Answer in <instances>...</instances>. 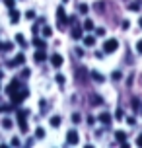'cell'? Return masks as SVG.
Returning a JSON list of instances; mask_svg holds the SVG:
<instances>
[{
	"mask_svg": "<svg viewBox=\"0 0 142 148\" xmlns=\"http://www.w3.org/2000/svg\"><path fill=\"white\" fill-rule=\"evenodd\" d=\"M121 76H123V74H121L119 70H115V72L111 74V78H113V80H121Z\"/></svg>",
	"mask_w": 142,
	"mask_h": 148,
	"instance_id": "cell-31",
	"label": "cell"
},
{
	"mask_svg": "<svg viewBox=\"0 0 142 148\" xmlns=\"http://www.w3.org/2000/svg\"><path fill=\"white\" fill-rule=\"evenodd\" d=\"M33 59L37 60V62H43V60H47L45 51H43V49H37V53H35V57H33Z\"/></svg>",
	"mask_w": 142,
	"mask_h": 148,
	"instance_id": "cell-10",
	"label": "cell"
},
{
	"mask_svg": "<svg viewBox=\"0 0 142 148\" xmlns=\"http://www.w3.org/2000/svg\"><path fill=\"white\" fill-rule=\"evenodd\" d=\"M132 107H134V111H140L142 103H140V101H138V97H132Z\"/></svg>",
	"mask_w": 142,
	"mask_h": 148,
	"instance_id": "cell-22",
	"label": "cell"
},
{
	"mask_svg": "<svg viewBox=\"0 0 142 148\" xmlns=\"http://www.w3.org/2000/svg\"><path fill=\"white\" fill-rule=\"evenodd\" d=\"M16 41L22 45V47H27V45H25V41H23V35H22V33H18V35H16Z\"/></svg>",
	"mask_w": 142,
	"mask_h": 148,
	"instance_id": "cell-27",
	"label": "cell"
},
{
	"mask_svg": "<svg viewBox=\"0 0 142 148\" xmlns=\"http://www.w3.org/2000/svg\"><path fill=\"white\" fill-rule=\"evenodd\" d=\"M115 138H117V142H119V144L127 146V134L123 133V131H115Z\"/></svg>",
	"mask_w": 142,
	"mask_h": 148,
	"instance_id": "cell-7",
	"label": "cell"
},
{
	"mask_svg": "<svg viewBox=\"0 0 142 148\" xmlns=\"http://www.w3.org/2000/svg\"><path fill=\"white\" fill-rule=\"evenodd\" d=\"M115 117L119 119V121H121V119H125V111H123V109L119 107V109H117V113H115Z\"/></svg>",
	"mask_w": 142,
	"mask_h": 148,
	"instance_id": "cell-28",
	"label": "cell"
},
{
	"mask_svg": "<svg viewBox=\"0 0 142 148\" xmlns=\"http://www.w3.org/2000/svg\"><path fill=\"white\" fill-rule=\"evenodd\" d=\"M55 80L59 82V84H64V76H62V74H57V76H55Z\"/></svg>",
	"mask_w": 142,
	"mask_h": 148,
	"instance_id": "cell-32",
	"label": "cell"
},
{
	"mask_svg": "<svg viewBox=\"0 0 142 148\" xmlns=\"http://www.w3.org/2000/svg\"><path fill=\"white\" fill-rule=\"evenodd\" d=\"M119 49V41L117 39H107L103 43V53H115Z\"/></svg>",
	"mask_w": 142,
	"mask_h": 148,
	"instance_id": "cell-1",
	"label": "cell"
},
{
	"mask_svg": "<svg viewBox=\"0 0 142 148\" xmlns=\"http://www.w3.org/2000/svg\"><path fill=\"white\" fill-rule=\"evenodd\" d=\"M128 27H130V22L125 20V22H123V29H128Z\"/></svg>",
	"mask_w": 142,
	"mask_h": 148,
	"instance_id": "cell-38",
	"label": "cell"
},
{
	"mask_svg": "<svg viewBox=\"0 0 142 148\" xmlns=\"http://www.w3.org/2000/svg\"><path fill=\"white\" fill-rule=\"evenodd\" d=\"M2 127H4V129H12V127H14V121H12V119H4V121H2Z\"/></svg>",
	"mask_w": 142,
	"mask_h": 148,
	"instance_id": "cell-20",
	"label": "cell"
},
{
	"mask_svg": "<svg viewBox=\"0 0 142 148\" xmlns=\"http://www.w3.org/2000/svg\"><path fill=\"white\" fill-rule=\"evenodd\" d=\"M78 140H80V136H78V131H68L66 133V142L70 144V146H74V144H78Z\"/></svg>",
	"mask_w": 142,
	"mask_h": 148,
	"instance_id": "cell-4",
	"label": "cell"
},
{
	"mask_svg": "<svg viewBox=\"0 0 142 148\" xmlns=\"http://www.w3.org/2000/svg\"><path fill=\"white\" fill-rule=\"evenodd\" d=\"M80 121H82V115H80V113H72V123H74V125H78Z\"/></svg>",
	"mask_w": 142,
	"mask_h": 148,
	"instance_id": "cell-24",
	"label": "cell"
},
{
	"mask_svg": "<svg viewBox=\"0 0 142 148\" xmlns=\"http://www.w3.org/2000/svg\"><path fill=\"white\" fill-rule=\"evenodd\" d=\"M57 22H59V27H62V25L68 22V20H66V12H64V8H62V6L57 8Z\"/></svg>",
	"mask_w": 142,
	"mask_h": 148,
	"instance_id": "cell-3",
	"label": "cell"
},
{
	"mask_svg": "<svg viewBox=\"0 0 142 148\" xmlns=\"http://www.w3.org/2000/svg\"><path fill=\"white\" fill-rule=\"evenodd\" d=\"M96 35L103 37V35H105V29H103V27H97V29H96Z\"/></svg>",
	"mask_w": 142,
	"mask_h": 148,
	"instance_id": "cell-34",
	"label": "cell"
},
{
	"mask_svg": "<svg viewBox=\"0 0 142 148\" xmlns=\"http://www.w3.org/2000/svg\"><path fill=\"white\" fill-rule=\"evenodd\" d=\"M12 96V101L14 103H20V101H23L25 97H27V90L23 88V90H20V92H14V94H10Z\"/></svg>",
	"mask_w": 142,
	"mask_h": 148,
	"instance_id": "cell-2",
	"label": "cell"
},
{
	"mask_svg": "<svg viewBox=\"0 0 142 148\" xmlns=\"http://www.w3.org/2000/svg\"><path fill=\"white\" fill-rule=\"evenodd\" d=\"M18 125H20L22 133H27V121H25V117H18Z\"/></svg>",
	"mask_w": 142,
	"mask_h": 148,
	"instance_id": "cell-12",
	"label": "cell"
},
{
	"mask_svg": "<svg viewBox=\"0 0 142 148\" xmlns=\"http://www.w3.org/2000/svg\"><path fill=\"white\" fill-rule=\"evenodd\" d=\"M138 25H140V27H142V18H140V20H138Z\"/></svg>",
	"mask_w": 142,
	"mask_h": 148,
	"instance_id": "cell-44",
	"label": "cell"
},
{
	"mask_svg": "<svg viewBox=\"0 0 142 148\" xmlns=\"http://www.w3.org/2000/svg\"><path fill=\"white\" fill-rule=\"evenodd\" d=\"M84 29L86 31H94V22H91V20H86V22H84Z\"/></svg>",
	"mask_w": 142,
	"mask_h": 148,
	"instance_id": "cell-21",
	"label": "cell"
},
{
	"mask_svg": "<svg viewBox=\"0 0 142 148\" xmlns=\"http://www.w3.org/2000/svg\"><path fill=\"white\" fill-rule=\"evenodd\" d=\"M22 78H29V70H27V68H23V72H22Z\"/></svg>",
	"mask_w": 142,
	"mask_h": 148,
	"instance_id": "cell-36",
	"label": "cell"
},
{
	"mask_svg": "<svg viewBox=\"0 0 142 148\" xmlns=\"http://www.w3.org/2000/svg\"><path fill=\"white\" fill-rule=\"evenodd\" d=\"M2 76H4V74H2V70H0V80H2Z\"/></svg>",
	"mask_w": 142,
	"mask_h": 148,
	"instance_id": "cell-45",
	"label": "cell"
},
{
	"mask_svg": "<svg viewBox=\"0 0 142 148\" xmlns=\"http://www.w3.org/2000/svg\"><path fill=\"white\" fill-rule=\"evenodd\" d=\"M128 8H130V10H140V2H132Z\"/></svg>",
	"mask_w": 142,
	"mask_h": 148,
	"instance_id": "cell-33",
	"label": "cell"
},
{
	"mask_svg": "<svg viewBox=\"0 0 142 148\" xmlns=\"http://www.w3.org/2000/svg\"><path fill=\"white\" fill-rule=\"evenodd\" d=\"M23 62H25V57H23L22 53H18V55H16V59H12L10 62H8V66H22Z\"/></svg>",
	"mask_w": 142,
	"mask_h": 148,
	"instance_id": "cell-5",
	"label": "cell"
},
{
	"mask_svg": "<svg viewBox=\"0 0 142 148\" xmlns=\"http://www.w3.org/2000/svg\"><path fill=\"white\" fill-rule=\"evenodd\" d=\"M72 37H74V39H82V37H84V31H82L80 25H76L74 29H72Z\"/></svg>",
	"mask_w": 142,
	"mask_h": 148,
	"instance_id": "cell-14",
	"label": "cell"
},
{
	"mask_svg": "<svg viewBox=\"0 0 142 148\" xmlns=\"http://www.w3.org/2000/svg\"><path fill=\"white\" fill-rule=\"evenodd\" d=\"M20 86H22V84H20V80H16V78H14V80L10 82V86H8L6 92H8V94H14L16 90H20Z\"/></svg>",
	"mask_w": 142,
	"mask_h": 148,
	"instance_id": "cell-9",
	"label": "cell"
},
{
	"mask_svg": "<svg viewBox=\"0 0 142 148\" xmlns=\"http://www.w3.org/2000/svg\"><path fill=\"white\" fill-rule=\"evenodd\" d=\"M41 33H43V37H47V39H49V37L53 35V29H51V27H49V25H45V27L41 29Z\"/></svg>",
	"mask_w": 142,
	"mask_h": 148,
	"instance_id": "cell-19",
	"label": "cell"
},
{
	"mask_svg": "<svg viewBox=\"0 0 142 148\" xmlns=\"http://www.w3.org/2000/svg\"><path fill=\"white\" fill-rule=\"evenodd\" d=\"M6 6H8V8H12V6H14V0H6Z\"/></svg>",
	"mask_w": 142,
	"mask_h": 148,
	"instance_id": "cell-43",
	"label": "cell"
},
{
	"mask_svg": "<svg viewBox=\"0 0 142 148\" xmlns=\"http://www.w3.org/2000/svg\"><path fill=\"white\" fill-rule=\"evenodd\" d=\"M51 64H53V66H55V68H60V66H62V57L55 53V55H53V57H51Z\"/></svg>",
	"mask_w": 142,
	"mask_h": 148,
	"instance_id": "cell-8",
	"label": "cell"
},
{
	"mask_svg": "<svg viewBox=\"0 0 142 148\" xmlns=\"http://www.w3.org/2000/svg\"><path fill=\"white\" fill-rule=\"evenodd\" d=\"M62 2H68V0H62Z\"/></svg>",
	"mask_w": 142,
	"mask_h": 148,
	"instance_id": "cell-46",
	"label": "cell"
},
{
	"mask_svg": "<svg viewBox=\"0 0 142 148\" xmlns=\"http://www.w3.org/2000/svg\"><path fill=\"white\" fill-rule=\"evenodd\" d=\"M91 78H94L96 82H103V80H105V78H103V76H101L99 72H91Z\"/></svg>",
	"mask_w": 142,
	"mask_h": 148,
	"instance_id": "cell-25",
	"label": "cell"
},
{
	"mask_svg": "<svg viewBox=\"0 0 142 148\" xmlns=\"http://www.w3.org/2000/svg\"><path fill=\"white\" fill-rule=\"evenodd\" d=\"M136 146H142V134H138V138H136Z\"/></svg>",
	"mask_w": 142,
	"mask_h": 148,
	"instance_id": "cell-41",
	"label": "cell"
},
{
	"mask_svg": "<svg viewBox=\"0 0 142 148\" xmlns=\"http://www.w3.org/2000/svg\"><path fill=\"white\" fill-rule=\"evenodd\" d=\"M127 123H128V125H136V121H134V117H127Z\"/></svg>",
	"mask_w": 142,
	"mask_h": 148,
	"instance_id": "cell-39",
	"label": "cell"
},
{
	"mask_svg": "<svg viewBox=\"0 0 142 148\" xmlns=\"http://www.w3.org/2000/svg\"><path fill=\"white\" fill-rule=\"evenodd\" d=\"M90 101H91V103H97V105H99V103H101V97H99V96H91Z\"/></svg>",
	"mask_w": 142,
	"mask_h": 148,
	"instance_id": "cell-30",
	"label": "cell"
},
{
	"mask_svg": "<svg viewBox=\"0 0 142 148\" xmlns=\"http://www.w3.org/2000/svg\"><path fill=\"white\" fill-rule=\"evenodd\" d=\"M33 45H35L37 49H45V47H47L45 41H43V39H39V37H35V39H33Z\"/></svg>",
	"mask_w": 142,
	"mask_h": 148,
	"instance_id": "cell-17",
	"label": "cell"
},
{
	"mask_svg": "<svg viewBox=\"0 0 142 148\" xmlns=\"http://www.w3.org/2000/svg\"><path fill=\"white\" fill-rule=\"evenodd\" d=\"M10 20H12V22H20V12H18V10H10Z\"/></svg>",
	"mask_w": 142,
	"mask_h": 148,
	"instance_id": "cell-16",
	"label": "cell"
},
{
	"mask_svg": "<svg viewBox=\"0 0 142 148\" xmlns=\"http://www.w3.org/2000/svg\"><path fill=\"white\" fill-rule=\"evenodd\" d=\"M18 117H27V111H18Z\"/></svg>",
	"mask_w": 142,
	"mask_h": 148,
	"instance_id": "cell-42",
	"label": "cell"
},
{
	"mask_svg": "<svg viewBox=\"0 0 142 148\" xmlns=\"http://www.w3.org/2000/svg\"><path fill=\"white\" fill-rule=\"evenodd\" d=\"M60 123H62V119H60L59 115H53V117H51V127L57 129V127H60Z\"/></svg>",
	"mask_w": 142,
	"mask_h": 148,
	"instance_id": "cell-15",
	"label": "cell"
},
{
	"mask_svg": "<svg viewBox=\"0 0 142 148\" xmlns=\"http://www.w3.org/2000/svg\"><path fill=\"white\" fill-rule=\"evenodd\" d=\"M88 123H90V125H94V123H96V117H94V115H90V117H88Z\"/></svg>",
	"mask_w": 142,
	"mask_h": 148,
	"instance_id": "cell-40",
	"label": "cell"
},
{
	"mask_svg": "<svg viewBox=\"0 0 142 148\" xmlns=\"http://www.w3.org/2000/svg\"><path fill=\"white\" fill-rule=\"evenodd\" d=\"M25 18H27V20H35V12H33V10H27V12H25Z\"/></svg>",
	"mask_w": 142,
	"mask_h": 148,
	"instance_id": "cell-29",
	"label": "cell"
},
{
	"mask_svg": "<svg viewBox=\"0 0 142 148\" xmlns=\"http://www.w3.org/2000/svg\"><path fill=\"white\" fill-rule=\"evenodd\" d=\"M86 68H80V70H76V80H80V82H86L88 78H86Z\"/></svg>",
	"mask_w": 142,
	"mask_h": 148,
	"instance_id": "cell-11",
	"label": "cell"
},
{
	"mask_svg": "<svg viewBox=\"0 0 142 148\" xmlns=\"http://www.w3.org/2000/svg\"><path fill=\"white\" fill-rule=\"evenodd\" d=\"M35 136H37V138H43V136H45V131H43L41 127H37V129H35Z\"/></svg>",
	"mask_w": 142,
	"mask_h": 148,
	"instance_id": "cell-26",
	"label": "cell"
},
{
	"mask_svg": "<svg viewBox=\"0 0 142 148\" xmlns=\"http://www.w3.org/2000/svg\"><path fill=\"white\" fill-rule=\"evenodd\" d=\"M10 144H12V146H20V144H22V142L18 140V138H12V142H10Z\"/></svg>",
	"mask_w": 142,
	"mask_h": 148,
	"instance_id": "cell-37",
	"label": "cell"
},
{
	"mask_svg": "<svg viewBox=\"0 0 142 148\" xmlns=\"http://www.w3.org/2000/svg\"><path fill=\"white\" fill-rule=\"evenodd\" d=\"M136 51H138V53H140V55H142V39H140V41H138V43H136Z\"/></svg>",
	"mask_w": 142,
	"mask_h": 148,
	"instance_id": "cell-35",
	"label": "cell"
},
{
	"mask_svg": "<svg viewBox=\"0 0 142 148\" xmlns=\"http://www.w3.org/2000/svg\"><path fill=\"white\" fill-rule=\"evenodd\" d=\"M88 10H90L88 4H78V12H80V14H88Z\"/></svg>",
	"mask_w": 142,
	"mask_h": 148,
	"instance_id": "cell-23",
	"label": "cell"
},
{
	"mask_svg": "<svg viewBox=\"0 0 142 148\" xmlns=\"http://www.w3.org/2000/svg\"><path fill=\"white\" fill-rule=\"evenodd\" d=\"M12 49H14L12 43H0V51L2 53H8V51H12Z\"/></svg>",
	"mask_w": 142,
	"mask_h": 148,
	"instance_id": "cell-18",
	"label": "cell"
},
{
	"mask_svg": "<svg viewBox=\"0 0 142 148\" xmlns=\"http://www.w3.org/2000/svg\"><path fill=\"white\" fill-rule=\"evenodd\" d=\"M99 121L103 123V125H111V121H113V117H111V113H107V111H103V113H99Z\"/></svg>",
	"mask_w": 142,
	"mask_h": 148,
	"instance_id": "cell-6",
	"label": "cell"
},
{
	"mask_svg": "<svg viewBox=\"0 0 142 148\" xmlns=\"http://www.w3.org/2000/svg\"><path fill=\"white\" fill-rule=\"evenodd\" d=\"M84 45L86 47H94L96 45V35H86L84 37Z\"/></svg>",
	"mask_w": 142,
	"mask_h": 148,
	"instance_id": "cell-13",
	"label": "cell"
}]
</instances>
